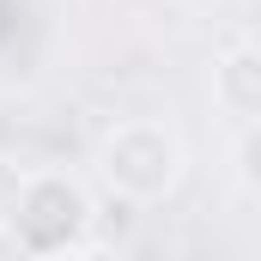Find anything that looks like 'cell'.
<instances>
[{"mask_svg":"<svg viewBox=\"0 0 261 261\" xmlns=\"http://www.w3.org/2000/svg\"><path fill=\"white\" fill-rule=\"evenodd\" d=\"M91 170L97 182L128 206H158V200L176 195L182 170H189V146L170 122H152V116H134L103 128L97 152H91Z\"/></svg>","mask_w":261,"mask_h":261,"instance_id":"obj_2","label":"cell"},{"mask_svg":"<svg viewBox=\"0 0 261 261\" xmlns=\"http://www.w3.org/2000/svg\"><path fill=\"white\" fill-rule=\"evenodd\" d=\"M18 189H24V164L0 158V237H6V219H12V206H18Z\"/></svg>","mask_w":261,"mask_h":261,"instance_id":"obj_4","label":"cell"},{"mask_svg":"<svg viewBox=\"0 0 261 261\" xmlns=\"http://www.w3.org/2000/svg\"><path fill=\"white\" fill-rule=\"evenodd\" d=\"M97 231V200L73 170H24L18 206L6 219V243L24 261H73L91 249Z\"/></svg>","mask_w":261,"mask_h":261,"instance_id":"obj_1","label":"cell"},{"mask_svg":"<svg viewBox=\"0 0 261 261\" xmlns=\"http://www.w3.org/2000/svg\"><path fill=\"white\" fill-rule=\"evenodd\" d=\"M73 261H122V255H110V249H79Z\"/></svg>","mask_w":261,"mask_h":261,"instance_id":"obj_5","label":"cell"},{"mask_svg":"<svg viewBox=\"0 0 261 261\" xmlns=\"http://www.w3.org/2000/svg\"><path fill=\"white\" fill-rule=\"evenodd\" d=\"M213 103H219L237 128H255V116H261V49L249 37H237V43L213 61Z\"/></svg>","mask_w":261,"mask_h":261,"instance_id":"obj_3","label":"cell"}]
</instances>
